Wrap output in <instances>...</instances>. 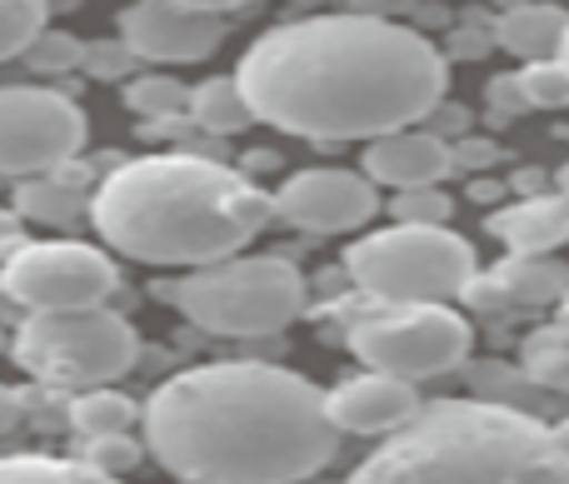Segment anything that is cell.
Segmentation results:
<instances>
[{
	"label": "cell",
	"mask_w": 569,
	"mask_h": 484,
	"mask_svg": "<svg viewBox=\"0 0 569 484\" xmlns=\"http://www.w3.org/2000/svg\"><path fill=\"white\" fill-rule=\"evenodd\" d=\"M236 75L256 120L325 145L415 125L450 85L440 50L385 16L284 20L246 50Z\"/></svg>",
	"instance_id": "cell-1"
},
{
	"label": "cell",
	"mask_w": 569,
	"mask_h": 484,
	"mask_svg": "<svg viewBox=\"0 0 569 484\" xmlns=\"http://www.w3.org/2000/svg\"><path fill=\"white\" fill-rule=\"evenodd\" d=\"M146 450L176 480L266 484L310 480L340 450L325 390L280 365H196L140 410Z\"/></svg>",
	"instance_id": "cell-2"
},
{
	"label": "cell",
	"mask_w": 569,
	"mask_h": 484,
	"mask_svg": "<svg viewBox=\"0 0 569 484\" xmlns=\"http://www.w3.org/2000/svg\"><path fill=\"white\" fill-rule=\"evenodd\" d=\"M276 220V195L246 170L166 150L116 165L90 195V225L116 255L196 270L240 255Z\"/></svg>",
	"instance_id": "cell-3"
},
{
	"label": "cell",
	"mask_w": 569,
	"mask_h": 484,
	"mask_svg": "<svg viewBox=\"0 0 569 484\" xmlns=\"http://www.w3.org/2000/svg\"><path fill=\"white\" fill-rule=\"evenodd\" d=\"M355 480H569V450L520 410L440 400L365 455Z\"/></svg>",
	"instance_id": "cell-4"
},
{
	"label": "cell",
	"mask_w": 569,
	"mask_h": 484,
	"mask_svg": "<svg viewBox=\"0 0 569 484\" xmlns=\"http://www.w3.org/2000/svg\"><path fill=\"white\" fill-rule=\"evenodd\" d=\"M176 310L220 340L280 335L305 310V275L280 255H226L196 265L176 290Z\"/></svg>",
	"instance_id": "cell-5"
},
{
	"label": "cell",
	"mask_w": 569,
	"mask_h": 484,
	"mask_svg": "<svg viewBox=\"0 0 569 484\" xmlns=\"http://www.w3.org/2000/svg\"><path fill=\"white\" fill-rule=\"evenodd\" d=\"M345 270H350L355 290H365L380 305H420V300H460L475 290L480 260L465 235L450 225H415V220H395L390 230L355 240L345 250Z\"/></svg>",
	"instance_id": "cell-6"
},
{
	"label": "cell",
	"mask_w": 569,
	"mask_h": 484,
	"mask_svg": "<svg viewBox=\"0 0 569 484\" xmlns=\"http://www.w3.org/2000/svg\"><path fill=\"white\" fill-rule=\"evenodd\" d=\"M10 355L26 375H36L50 390H90L116 385L140 360V335L126 315L106 305L80 310H30L20 320Z\"/></svg>",
	"instance_id": "cell-7"
},
{
	"label": "cell",
	"mask_w": 569,
	"mask_h": 484,
	"mask_svg": "<svg viewBox=\"0 0 569 484\" xmlns=\"http://www.w3.org/2000/svg\"><path fill=\"white\" fill-rule=\"evenodd\" d=\"M475 330L460 310L445 300H420V305H380L365 320H355L350 350L370 370H390L400 380H435L450 375L470 360Z\"/></svg>",
	"instance_id": "cell-8"
},
{
	"label": "cell",
	"mask_w": 569,
	"mask_h": 484,
	"mask_svg": "<svg viewBox=\"0 0 569 484\" xmlns=\"http://www.w3.org/2000/svg\"><path fill=\"white\" fill-rule=\"evenodd\" d=\"M120 285L116 260L86 240H20L0 260V290L26 310H80L106 305Z\"/></svg>",
	"instance_id": "cell-9"
},
{
	"label": "cell",
	"mask_w": 569,
	"mask_h": 484,
	"mask_svg": "<svg viewBox=\"0 0 569 484\" xmlns=\"http://www.w3.org/2000/svg\"><path fill=\"white\" fill-rule=\"evenodd\" d=\"M86 145V110L46 85H0V175H56Z\"/></svg>",
	"instance_id": "cell-10"
},
{
	"label": "cell",
	"mask_w": 569,
	"mask_h": 484,
	"mask_svg": "<svg viewBox=\"0 0 569 484\" xmlns=\"http://www.w3.org/2000/svg\"><path fill=\"white\" fill-rule=\"evenodd\" d=\"M375 210H380V185L365 170H295L276 190V220L305 235H350L370 225Z\"/></svg>",
	"instance_id": "cell-11"
},
{
	"label": "cell",
	"mask_w": 569,
	"mask_h": 484,
	"mask_svg": "<svg viewBox=\"0 0 569 484\" xmlns=\"http://www.w3.org/2000/svg\"><path fill=\"white\" fill-rule=\"evenodd\" d=\"M120 40L146 65H190V60H210L220 50L226 16L170 6V0H136L120 10Z\"/></svg>",
	"instance_id": "cell-12"
},
{
	"label": "cell",
	"mask_w": 569,
	"mask_h": 484,
	"mask_svg": "<svg viewBox=\"0 0 569 484\" xmlns=\"http://www.w3.org/2000/svg\"><path fill=\"white\" fill-rule=\"evenodd\" d=\"M330 420L340 425V435H395L400 425H410L420 415V395H415V380H400L390 370H370L325 395Z\"/></svg>",
	"instance_id": "cell-13"
},
{
	"label": "cell",
	"mask_w": 569,
	"mask_h": 484,
	"mask_svg": "<svg viewBox=\"0 0 569 484\" xmlns=\"http://www.w3.org/2000/svg\"><path fill=\"white\" fill-rule=\"evenodd\" d=\"M450 170H455V150L420 125H400V130H385V135L365 140V175L385 190L440 185Z\"/></svg>",
	"instance_id": "cell-14"
},
{
	"label": "cell",
	"mask_w": 569,
	"mask_h": 484,
	"mask_svg": "<svg viewBox=\"0 0 569 484\" xmlns=\"http://www.w3.org/2000/svg\"><path fill=\"white\" fill-rule=\"evenodd\" d=\"M490 230L515 250V255H550L555 245L569 240V190L565 195H535L520 205L500 210Z\"/></svg>",
	"instance_id": "cell-15"
},
{
	"label": "cell",
	"mask_w": 569,
	"mask_h": 484,
	"mask_svg": "<svg viewBox=\"0 0 569 484\" xmlns=\"http://www.w3.org/2000/svg\"><path fill=\"white\" fill-rule=\"evenodd\" d=\"M565 36H569V10L550 6V0H525V6H510L495 20V40H500V50H510L515 60L560 56Z\"/></svg>",
	"instance_id": "cell-16"
},
{
	"label": "cell",
	"mask_w": 569,
	"mask_h": 484,
	"mask_svg": "<svg viewBox=\"0 0 569 484\" xmlns=\"http://www.w3.org/2000/svg\"><path fill=\"white\" fill-rule=\"evenodd\" d=\"M16 210L26 220H36V225L76 230L80 220L90 215V200L80 195V185L66 175H30V180H20V190H16Z\"/></svg>",
	"instance_id": "cell-17"
},
{
	"label": "cell",
	"mask_w": 569,
	"mask_h": 484,
	"mask_svg": "<svg viewBox=\"0 0 569 484\" xmlns=\"http://www.w3.org/2000/svg\"><path fill=\"white\" fill-rule=\"evenodd\" d=\"M190 125L210 130V135H236V130L256 125V110H250L240 75H210L190 90Z\"/></svg>",
	"instance_id": "cell-18"
},
{
	"label": "cell",
	"mask_w": 569,
	"mask_h": 484,
	"mask_svg": "<svg viewBox=\"0 0 569 484\" xmlns=\"http://www.w3.org/2000/svg\"><path fill=\"white\" fill-rule=\"evenodd\" d=\"M140 420L136 400L120 395L110 385H90V390H70V430L86 440H106V435H126Z\"/></svg>",
	"instance_id": "cell-19"
},
{
	"label": "cell",
	"mask_w": 569,
	"mask_h": 484,
	"mask_svg": "<svg viewBox=\"0 0 569 484\" xmlns=\"http://www.w3.org/2000/svg\"><path fill=\"white\" fill-rule=\"evenodd\" d=\"M126 105L136 110L140 120H176L190 110V85L176 75H166V70H146V75H130L126 85Z\"/></svg>",
	"instance_id": "cell-20"
},
{
	"label": "cell",
	"mask_w": 569,
	"mask_h": 484,
	"mask_svg": "<svg viewBox=\"0 0 569 484\" xmlns=\"http://www.w3.org/2000/svg\"><path fill=\"white\" fill-rule=\"evenodd\" d=\"M20 480H106L86 455H0V484Z\"/></svg>",
	"instance_id": "cell-21"
},
{
	"label": "cell",
	"mask_w": 569,
	"mask_h": 484,
	"mask_svg": "<svg viewBox=\"0 0 569 484\" xmlns=\"http://www.w3.org/2000/svg\"><path fill=\"white\" fill-rule=\"evenodd\" d=\"M500 290L515 300H530V305H540V300L560 295L565 290V270L550 265L545 255H515L510 265L500 270Z\"/></svg>",
	"instance_id": "cell-22"
},
{
	"label": "cell",
	"mask_w": 569,
	"mask_h": 484,
	"mask_svg": "<svg viewBox=\"0 0 569 484\" xmlns=\"http://www.w3.org/2000/svg\"><path fill=\"white\" fill-rule=\"evenodd\" d=\"M520 100L535 110H565L569 105V65L560 56L550 60H525V70L515 75Z\"/></svg>",
	"instance_id": "cell-23"
},
{
	"label": "cell",
	"mask_w": 569,
	"mask_h": 484,
	"mask_svg": "<svg viewBox=\"0 0 569 484\" xmlns=\"http://www.w3.org/2000/svg\"><path fill=\"white\" fill-rule=\"evenodd\" d=\"M50 0H0V60L26 56V46L46 30Z\"/></svg>",
	"instance_id": "cell-24"
},
{
	"label": "cell",
	"mask_w": 569,
	"mask_h": 484,
	"mask_svg": "<svg viewBox=\"0 0 569 484\" xmlns=\"http://www.w3.org/2000/svg\"><path fill=\"white\" fill-rule=\"evenodd\" d=\"M26 60L40 75H66V70H76L80 60H86V46H80L76 36H66V30H40L26 46Z\"/></svg>",
	"instance_id": "cell-25"
},
{
	"label": "cell",
	"mask_w": 569,
	"mask_h": 484,
	"mask_svg": "<svg viewBox=\"0 0 569 484\" xmlns=\"http://www.w3.org/2000/svg\"><path fill=\"white\" fill-rule=\"evenodd\" d=\"M450 195L440 185H415L395 190V220H415V225H445L450 220Z\"/></svg>",
	"instance_id": "cell-26"
},
{
	"label": "cell",
	"mask_w": 569,
	"mask_h": 484,
	"mask_svg": "<svg viewBox=\"0 0 569 484\" xmlns=\"http://www.w3.org/2000/svg\"><path fill=\"white\" fill-rule=\"evenodd\" d=\"M140 455H146V450H140L130 435L86 440V460H90V465H96L106 480H116V475H126V470H136V465H140Z\"/></svg>",
	"instance_id": "cell-27"
},
{
	"label": "cell",
	"mask_w": 569,
	"mask_h": 484,
	"mask_svg": "<svg viewBox=\"0 0 569 484\" xmlns=\"http://www.w3.org/2000/svg\"><path fill=\"white\" fill-rule=\"evenodd\" d=\"M530 370L540 380H550V385H569V350L565 345H550V350L530 345Z\"/></svg>",
	"instance_id": "cell-28"
},
{
	"label": "cell",
	"mask_w": 569,
	"mask_h": 484,
	"mask_svg": "<svg viewBox=\"0 0 569 484\" xmlns=\"http://www.w3.org/2000/svg\"><path fill=\"white\" fill-rule=\"evenodd\" d=\"M86 60H90V70H96V75H120V70H130V46L126 40H100L96 50H86Z\"/></svg>",
	"instance_id": "cell-29"
},
{
	"label": "cell",
	"mask_w": 569,
	"mask_h": 484,
	"mask_svg": "<svg viewBox=\"0 0 569 484\" xmlns=\"http://www.w3.org/2000/svg\"><path fill=\"white\" fill-rule=\"evenodd\" d=\"M20 240H26V215H20L16 205H10V210L0 205V260H6L10 250L20 245Z\"/></svg>",
	"instance_id": "cell-30"
},
{
	"label": "cell",
	"mask_w": 569,
	"mask_h": 484,
	"mask_svg": "<svg viewBox=\"0 0 569 484\" xmlns=\"http://www.w3.org/2000/svg\"><path fill=\"white\" fill-rule=\"evenodd\" d=\"M26 420V395L10 385H0V435H10V430Z\"/></svg>",
	"instance_id": "cell-31"
},
{
	"label": "cell",
	"mask_w": 569,
	"mask_h": 484,
	"mask_svg": "<svg viewBox=\"0 0 569 484\" xmlns=\"http://www.w3.org/2000/svg\"><path fill=\"white\" fill-rule=\"evenodd\" d=\"M170 6H190V10H210V16H230V10L260 6V0H170Z\"/></svg>",
	"instance_id": "cell-32"
},
{
	"label": "cell",
	"mask_w": 569,
	"mask_h": 484,
	"mask_svg": "<svg viewBox=\"0 0 569 484\" xmlns=\"http://www.w3.org/2000/svg\"><path fill=\"white\" fill-rule=\"evenodd\" d=\"M560 60H565V65H569V36H565V50H560Z\"/></svg>",
	"instance_id": "cell-33"
}]
</instances>
